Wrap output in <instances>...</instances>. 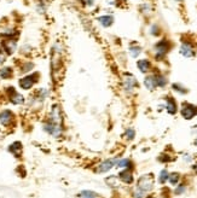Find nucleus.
<instances>
[{"label":"nucleus","mask_w":197,"mask_h":198,"mask_svg":"<svg viewBox=\"0 0 197 198\" xmlns=\"http://www.w3.org/2000/svg\"><path fill=\"white\" fill-rule=\"evenodd\" d=\"M154 187V178H152V174H147V175H143L140 177L138 180V185L137 188L142 190L143 192H149L151 191Z\"/></svg>","instance_id":"obj_1"},{"label":"nucleus","mask_w":197,"mask_h":198,"mask_svg":"<svg viewBox=\"0 0 197 198\" xmlns=\"http://www.w3.org/2000/svg\"><path fill=\"white\" fill-rule=\"evenodd\" d=\"M44 129L49 133L50 135H52L55 138H59L62 135V133H63V126L57 125V123H55V122H52L50 120L44 125Z\"/></svg>","instance_id":"obj_2"},{"label":"nucleus","mask_w":197,"mask_h":198,"mask_svg":"<svg viewBox=\"0 0 197 198\" xmlns=\"http://www.w3.org/2000/svg\"><path fill=\"white\" fill-rule=\"evenodd\" d=\"M197 115V108L192 104H189L185 103L183 104V108H181V116L185 120H191L194 116Z\"/></svg>","instance_id":"obj_3"},{"label":"nucleus","mask_w":197,"mask_h":198,"mask_svg":"<svg viewBox=\"0 0 197 198\" xmlns=\"http://www.w3.org/2000/svg\"><path fill=\"white\" fill-rule=\"evenodd\" d=\"M168 50H169V42L166 40L160 41L155 46V57L157 59H161L162 57H165V54L168 52Z\"/></svg>","instance_id":"obj_4"},{"label":"nucleus","mask_w":197,"mask_h":198,"mask_svg":"<svg viewBox=\"0 0 197 198\" xmlns=\"http://www.w3.org/2000/svg\"><path fill=\"white\" fill-rule=\"evenodd\" d=\"M6 92H7V96H9V99H10L11 103H13L16 105H20V104L24 103V97L22 94H20L18 92H16V89L13 88V87L7 88Z\"/></svg>","instance_id":"obj_5"},{"label":"nucleus","mask_w":197,"mask_h":198,"mask_svg":"<svg viewBox=\"0 0 197 198\" xmlns=\"http://www.w3.org/2000/svg\"><path fill=\"white\" fill-rule=\"evenodd\" d=\"M136 86H137L136 78L133 75H131V74H126V76L123 79V88H125V91L128 92V93H131V92L134 91Z\"/></svg>","instance_id":"obj_6"},{"label":"nucleus","mask_w":197,"mask_h":198,"mask_svg":"<svg viewBox=\"0 0 197 198\" xmlns=\"http://www.w3.org/2000/svg\"><path fill=\"white\" fill-rule=\"evenodd\" d=\"M13 120H15V115L10 110H2L0 112V123L2 126H5V127L10 126L11 123L13 122Z\"/></svg>","instance_id":"obj_7"},{"label":"nucleus","mask_w":197,"mask_h":198,"mask_svg":"<svg viewBox=\"0 0 197 198\" xmlns=\"http://www.w3.org/2000/svg\"><path fill=\"white\" fill-rule=\"evenodd\" d=\"M36 78H38V74H34V75H29V76H26L23 79L20 80V86L21 88L23 89H30L34 83L36 82Z\"/></svg>","instance_id":"obj_8"},{"label":"nucleus","mask_w":197,"mask_h":198,"mask_svg":"<svg viewBox=\"0 0 197 198\" xmlns=\"http://www.w3.org/2000/svg\"><path fill=\"white\" fill-rule=\"evenodd\" d=\"M116 163H118V159L116 158L107 159V161H104V162H102V163L99 164L98 168H97V172H98V173H107V172H109L113 167H115Z\"/></svg>","instance_id":"obj_9"},{"label":"nucleus","mask_w":197,"mask_h":198,"mask_svg":"<svg viewBox=\"0 0 197 198\" xmlns=\"http://www.w3.org/2000/svg\"><path fill=\"white\" fill-rule=\"evenodd\" d=\"M120 180L123 181L125 184H132L133 182V174H132V169H123L120 173Z\"/></svg>","instance_id":"obj_10"},{"label":"nucleus","mask_w":197,"mask_h":198,"mask_svg":"<svg viewBox=\"0 0 197 198\" xmlns=\"http://www.w3.org/2000/svg\"><path fill=\"white\" fill-rule=\"evenodd\" d=\"M22 150H23V148H22V144H21L20 141H16V143L11 144L10 148H9V151H10L15 157H17V158H21V156H22Z\"/></svg>","instance_id":"obj_11"},{"label":"nucleus","mask_w":197,"mask_h":198,"mask_svg":"<svg viewBox=\"0 0 197 198\" xmlns=\"http://www.w3.org/2000/svg\"><path fill=\"white\" fill-rule=\"evenodd\" d=\"M180 53L184 56V57H192L194 56V47L189 44V42H184L180 47Z\"/></svg>","instance_id":"obj_12"},{"label":"nucleus","mask_w":197,"mask_h":198,"mask_svg":"<svg viewBox=\"0 0 197 198\" xmlns=\"http://www.w3.org/2000/svg\"><path fill=\"white\" fill-rule=\"evenodd\" d=\"M4 50L6 51V53H13L15 52V50H16V41L15 40H6V41H4Z\"/></svg>","instance_id":"obj_13"},{"label":"nucleus","mask_w":197,"mask_h":198,"mask_svg":"<svg viewBox=\"0 0 197 198\" xmlns=\"http://www.w3.org/2000/svg\"><path fill=\"white\" fill-rule=\"evenodd\" d=\"M137 65H138L139 70H140L142 73H148L149 70H150V68H151V64H150V62H149L148 59L138 60Z\"/></svg>","instance_id":"obj_14"},{"label":"nucleus","mask_w":197,"mask_h":198,"mask_svg":"<svg viewBox=\"0 0 197 198\" xmlns=\"http://www.w3.org/2000/svg\"><path fill=\"white\" fill-rule=\"evenodd\" d=\"M166 109L169 114H175L177 112V104H175V101H174V99L171 98V97H168L167 98V104H166Z\"/></svg>","instance_id":"obj_15"},{"label":"nucleus","mask_w":197,"mask_h":198,"mask_svg":"<svg viewBox=\"0 0 197 198\" xmlns=\"http://www.w3.org/2000/svg\"><path fill=\"white\" fill-rule=\"evenodd\" d=\"M144 85H145V87L148 89H150V91H154V89L156 88L157 86H156V81H155L154 75H152V76L145 78V80H144Z\"/></svg>","instance_id":"obj_16"},{"label":"nucleus","mask_w":197,"mask_h":198,"mask_svg":"<svg viewBox=\"0 0 197 198\" xmlns=\"http://www.w3.org/2000/svg\"><path fill=\"white\" fill-rule=\"evenodd\" d=\"M116 166H118V168L133 169V164H132V162H131L129 159H127V158H123V159H121V161H118Z\"/></svg>","instance_id":"obj_17"},{"label":"nucleus","mask_w":197,"mask_h":198,"mask_svg":"<svg viewBox=\"0 0 197 198\" xmlns=\"http://www.w3.org/2000/svg\"><path fill=\"white\" fill-rule=\"evenodd\" d=\"M98 21L100 22V24L102 26H104V27H109V26H111L113 24V22H114V18L111 17V16H102V17H99Z\"/></svg>","instance_id":"obj_18"},{"label":"nucleus","mask_w":197,"mask_h":198,"mask_svg":"<svg viewBox=\"0 0 197 198\" xmlns=\"http://www.w3.org/2000/svg\"><path fill=\"white\" fill-rule=\"evenodd\" d=\"M79 198H99V195H97L96 192H92V191H89V190H86V191H82V192H80Z\"/></svg>","instance_id":"obj_19"},{"label":"nucleus","mask_w":197,"mask_h":198,"mask_svg":"<svg viewBox=\"0 0 197 198\" xmlns=\"http://www.w3.org/2000/svg\"><path fill=\"white\" fill-rule=\"evenodd\" d=\"M154 78H155V81H156V86H157V87H165V86H166L167 81H166V78H165L163 75L157 74V75H154Z\"/></svg>","instance_id":"obj_20"},{"label":"nucleus","mask_w":197,"mask_h":198,"mask_svg":"<svg viewBox=\"0 0 197 198\" xmlns=\"http://www.w3.org/2000/svg\"><path fill=\"white\" fill-rule=\"evenodd\" d=\"M0 76L2 79H10L12 76V69L11 68H4L0 70Z\"/></svg>","instance_id":"obj_21"},{"label":"nucleus","mask_w":197,"mask_h":198,"mask_svg":"<svg viewBox=\"0 0 197 198\" xmlns=\"http://www.w3.org/2000/svg\"><path fill=\"white\" fill-rule=\"evenodd\" d=\"M105 182L108 184L110 187H116V186H118V179H116V177H114V175H111V177L105 179Z\"/></svg>","instance_id":"obj_22"},{"label":"nucleus","mask_w":197,"mask_h":198,"mask_svg":"<svg viewBox=\"0 0 197 198\" xmlns=\"http://www.w3.org/2000/svg\"><path fill=\"white\" fill-rule=\"evenodd\" d=\"M168 177H169V174H168V172L166 169H163V170H161V173H160V178H158V181L161 182V184H165L166 181L168 180Z\"/></svg>","instance_id":"obj_23"},{"label":"nucleus","mask_w":197,"mask_h":198,"mask_svg":"<svg viewBox=\"0 0 197 198\" xmlns=\"http://www.w3.org/2000/svg\"><path fill=\"white\" fill-rule=\"evenodd\" d=\"M179 179H180V177H179L178 173H172V174H169V177H168V180H169V182H171L172 185H177Z\"/></svg>","instance_id":"obj_24"},{"label":"nucleus","mask_w":197,"mask_h":198,"mask_svg":"<svg viewBox=\"0 0 197 198\" xmlns=\"http://www.w3.org/2000/svg\"><path fill=\"white\" fill-rule=\"evenodd\" d=\"M140 52H142V49H140L139 46H132V47H131V56L134 57V58L138 57Z\"/></svg>","instance_id":"obj_25"},{"label":"nucleus","mask_w":197,"mask_h":198,"mask_svg":"<svg viewBox=\"0 0 197 198\" xmlns=\"http://www.w3.org/2000/svg\"><path fill=\"white\" fill-rule=\"evenodd\" d=\"M134 135H136V132H134L133 128H128L127 130L125 132V137H126L128 140H132V139L134 138Z\"/></svg>","instance_id":"obj_26"},{"label":"nucleus","mask_w":197,"mask_h":198,"mask_svg":"<svg viewBox=\"0 0 197 198\" xmlns=\"http://www.w3.org/2000/svg\"><path fill=\"white\" fill-rule=\"evenodd\" d=\"M145 192H143L142 190H139V188H137L136 191H134V198H145Z\"/></svg>","instance_id":"obj_27"},{"label":"nucleus","mask_w":197,"mask_h":198,"mask_svg":"<svg viewBox=\"0 0 197 198\" xmlns=\"http://www.w3.org/2000/svg\"><path fill=\"white\" fill-rule=\"evenodd\" d=\"M173 89H174V91H177V92H179V93H185V92H186L185 88H183L179 83H174V85H173Z\"/></svg>","instance_id":"obj_28"},{"label":"nucleus","mask_w":197,"mask_h":198,"mask_svg":"<svg viewBox=\"0 0 197 198\" xmlns=\"http://www.w3.org/2000/svg\"><path fill=\"white\" fill-rule=\"evenodd\" d=\"M185 191V185H179L177 188H175V195H180V193H183Z\"/></svg>","instance_id":"obj_29"},{"label":"nucleus","mask_w":197,"mask_h":198,"mask_svg":"<svg viewBox=\"0 0 197 198\" xmlns=\"http://www.w3.org/2000/svg\"><path fill=\"white\" fill-rule=\"evenodd\" d=\"M4 59H5V56L2 54V51L0 49V62H4Z\"/></svg>","instance_id":"obj_30"},{"label":"nucleus","mask_w":197,"mask_h":198,"mask_svg":"<svg viewBox=\"0 0 197 198\" xmlns=\"http://www.w3.org/2000/svg\"><path fill=\"white\" fill-rule=\"evenodd\" d=\"M152 30H157V27H156V26H154V27H152ZM151 33H152V34H155V35H157L158 34V31H151Z\"/></svg>","instance_id":"obj_31"},{"label":"nucleus","mask_w":197,"mask_h":198,"mask_svg":"<svg viewBox=\"0 0 197 198\" xmlns=\"http://www.w3.org/2000/svg\"><path fill=\"white\" fill-rule=\"evenodd\" d=\"M194 169L196 170V173H197V163H196V164H195V166H194Z\"/></svg>","instance_id":"obj_32"},{"label":"nucleus","mask_w":197,"mask_h":198,"mask_svg":"<svg viewBox=\"0 0 197 198\" xmlns=\"http://www.w3.org/2000/svg\"><path fill=\"white\" fill-rule=\"evenodd\" d=\"M195 145H196V146H197V138L195 139Z\"/></svg>","instance_id":"obj_33"}]
</instances>
